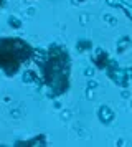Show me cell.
<instances>
[{
    "label": "cell",
    "instance_id": "1",
    "mask_svg": "<svg viewBox=\"0 0 132 147\" xmlns=\"http://www.w3.org/2000/svg\"><path fill=\"white\" fill-rule=\"evenodd\" d=\"M28 47L20 41L7 40L0 43V66L7 71H15L20 63L26 58Z\"/></svg>",
    "mask_w": 132,
    "mask_h": 147
}]
</instances>
